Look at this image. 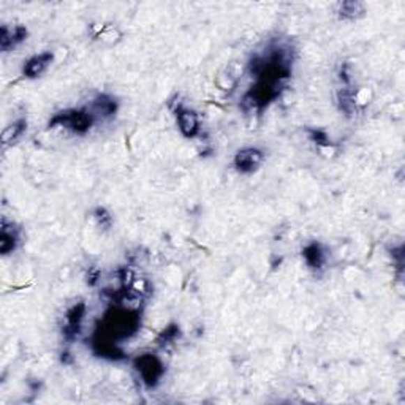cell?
I'll use <instances>...</instances> for the list:
<instances>
[{
	"instance_id": "cell-17",
	"label": "cell",
	"mask_w": 405,
	"mask_h": 405,
	"mask_svg": "<svg viewBox=\"0 0 405 405\" xmlns=\"http://www.w3.org/2000/svg\"><path fill=\"white\" fill-rule=\"evenodd\" d=\"M100 281V270L98 267H89V271L86 274V282L89 287H95Z\"/></svg>"
},
{
	"instance_id": "cell-5",
	"label": "cell",
	"mask_w": 405,
	"mask_h": 405,
	"mask_svg": "<svg viewBox=\"0 0 405 405\" xmlns=\"http://www.w3.org/2000/svg\"><path fill=\"white\" fill-rule=\"evenodd\" d=\"M176 117V125L179 128L181 135L187 140H193L201 132V121L198 112L192 108H187L182 103H177L176 108H172Z\"/></svg>"
},
{
	"instance_id": "cell-12",
	"label": "cell",
	"mask_w": 405,
	"mask_h": 405,
	"mask_svg": "<svg viewBox=\"0 0 405 405\" xmlns=\"http://www.w3.org/2000/svg\"><path fill=\"white\" fill-rule=\"evenodd\" d=\"M27 127H29V122H27L26 117H20L11 124H8L7 127L3 128L2 136H0L2 146L10 147V146H15L16 142H20L22 140V136L26 135Z\"/></svg>"
},
{
	"instance_id": "cell-6",
	"label": "cell",
	"mask_w": 405,
	"mask_h": 405,
	"mask_svg": "<svg viewBox=\"0 0 405 405\" xmlns=\"http://www.w3.org/2000/svg\"><path fill=\"white\" fill-rule=\"evenodd\" d=\"M21 244V228H17L15 222H8L2 217L0 223V253L3 257L15 253Z\"/></svg>"
},
{
	"instance_id": "cell-16",
	"label": "cell",
	"mask_w": 405,
	"mask_h": 405,
	"mask_svg": "<svg viewBox=\"0 0 405 405\" xmlns=\"http://www.w3.org/2000/svg\"><path fill=\"white\" fill-rule=\"evenodd\" d=\"M309 140L315 142L318 147H331L332 142L330 140V136L326 135V132L320 128H309Z\"/></svg>"
},
{
	"instance_id": "cell-1",
	"label": "cell",
	"mask_w": 405,
	"mask_h": 405,
	"mask_svg": "<svg viewBox=\"0 0 405 405\" xmlns=\"http://www.w3.org/2000/svg\"><path fill=\"white\" fill-rule=\"evenodd\" d=\"M91 108H67L56 112L47 122V128L61 127L65 132L76 136H86L97 124Z\"/></svg>"
},
{
	"instance_id": "cell-2",
	"label": "cell",
	"mask_w": 405,
	"mask_h": 405,
	"mask_svg": "<svg viewBox=\"0 0 405 405\" xmlns=\"http://www.w3.org/2000/svg\"><path fill=\"white\" fill-rule=\"evenodd\" d=\"M133 369L147 390H156L165 377V362L159 355L146 351L133 360Z\"/></svg>"
},
{
	"instance_id": "cell-13",
	"label": "cell",
	"mask_w": 405,
	"mask_h": 405,
	"mask_svg": "<svg viewBox=\"0 0 405 405\" xmlns=\"http://www.w3.org/2000/svg\"><path fill=\"white\" fill-rule=\"evenodd\" d=\"M336 13L342 21H356L366 15V5L360 0H345L337 5Z\"/></svg>"
},
{
	"instance_id": "cell-4",
	"label": "cell",
	"mask_w": 405,
	"mask_h": 405,
	"mask_svg": "<svg viewBox=\"0 0 405 405\" xmlns=\"http://www.w3.org/2000/svg\"><path fill=\"white\" fill-rule=\"evenodd\" d=\"M265 162V152L260 147H242L235 154L233 168L242 176H250L257 172Z\"/></svg>"
},
{
	"instance_id": "cell-7",
	"label": "cell",
	"mask_w": 405,
	"mask_h": 405,
	"mask_svg": "<svg viewBox=\"0 0 405 405\" xmlns=\"http://www.w3.org/2000/svg\"><path fill=\"white\" fill-rule=\"evenodd\" d=\"M52 62H54V52L51 51H43L40 54L29 57L22 65V76L27 80H37L46 73Z\"/></svg>"
},
{
	"instance_id": "cell-10",
	"label": "cell",
	"mask_w": 405,
	"mask_h": 405,
	"mask_svg": "<svg viewBox=\"0 0 405 405\" xmlns=\"http://www.w3.org/2000/svg\"><path fill=\"white\" fill-rule=\"evenodd\" d=\"M304 263L307 265V267L311 271H321L326 265V250L323 247V244H320L318 241H312L306 244L301 250Z\"/></svg>"
},
{
	"instance_id": "cell-15",
	"label": "cell",
	"mask_w": 405,
	"mask_h": 405,
	"mask_svg": "<svg viewBox=\"0 0 405 405\" xmlns=\"http://www.w3.org/2000/svg\"><path fill=\"white\" fill-rule=\"evenodd\" d=\"M94 220L97 223L98 228L103 231H108L112 228V223H115V219H112V214L106 209L103 206H97L94 209Z\"/></svg>"
},
{
	"instance_id": "cell-3",
	"label": "cell",
	"mask_w": 405,
	"mask_h": 405,
	"mask_svg": "<svg viewBox=\"0 0 405 405\" xmlns=\"http://www.w3.org/2000/svg\"><path fill=\"white\" fill-rule=\"evenodd\" d=\"M87 312V306L84 301L75 302L73 306L67 309L64 315V325H62V337L65 342H75L80 337L82 331V321H84Z\"/></svg>"
},
{
	"instance_id": "cell-14",
	"label": "cell",
	"mask_w": 405,
	"mask_h": 405,
	"mask_svg": "<svg viewBox=\"0 0 405 405\" xmlns=\"http://www.w3.org/2000/svg\"><path fill=\"white\" fill-rule=\"evenodd\" d=\"M179 336H181L179 325L172 323L170 326H166L165 330L160 332V334L156 339V344L159 345V347H166V345L176 342L177 339H179Z\"/></svg>"
},
{
	"instance_id": "cell-9",
	"label": "cell",
	"mask_w": 405,
	"mask_h": 405,
	"mask_svg": "<svg viewBox=\"0 0 405 405\" xmlns=\"http://www.w3.org/2000/svg\"><path fill=\"white\" fill-rule=\"evenodd\" d=\"M27 38L29 31L22 24H17L15 27H8L7 24H3L0 27V50H2V52L15 50V47L22 45L24 41H27Z\"/></svg>"
},
{
	"instance_id": "cell-8",
	"label": "cell",
	"mask_w": 405,
	"mask_h": 405,
	"mask_svg": "<svg viewBox=\"0 0 405 405\" xmlns=\"http://www.w3.org/2000/svg\"><path fill=\"white\" fill-rule=\"evenodd\" d=\"M91 111L97 117V121H110L115 119L119 111V101L115 95L110 94H98L97 97L92 100Z\"/></svg>"
},
{
	"instance_id": "cell-11",
	"label": "cell",
	"mask_w": 405,
	"mask_h": 405,
	"mask_svg": "<svg viewBox=\"0 0 405 405\" xmlns=\"http://www.w3.org/2000/svg\"><path fill=\"white\" fill-rule=\"evenodd\" d=\"M336 103L339 111L345 117H355L356 112H358V98H356L355 89H351V86H342L341 89H337Z\"/></svg>"
}]
</instances>
